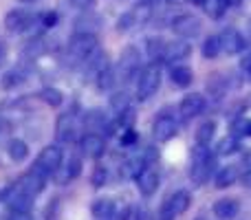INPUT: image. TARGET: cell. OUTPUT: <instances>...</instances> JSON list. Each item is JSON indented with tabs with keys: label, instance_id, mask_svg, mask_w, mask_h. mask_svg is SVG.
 I'll use <instances>...</instances> for the list:
<instances>
[{
	"label": "cell",
	"instance_id": "f35d334b",
	"mask_svg": "<svg viewBox=\"0 0 251 220\" xmlns=\"http://www.w3.org/2000/svg\"><path fill=\"white\" fill-rule=\"evenodd\" d=\"M106 178H108V172H106V168H101V165H97L95 168V172H93V176H91V183H93V187H101L106 183Z\"/></svg>",
	"mask_w": 251,
	"mask_h": 220
},
{
	"label": "cell",
	"instance_id": "d6986e66",
	"mask_svg": "<svg viewBox=\"0 0 251 220\" xmlns=\"http://www.w3.org/2000/svg\"><path fill=\"white\" fill-rule=\"evenodd\" d=\"M170 79L176 88H187L192 82H194V71L185 64H178V66H172L170 71Z\"/></svg>",
	"mask_w": 251,
	"mask_h": 220
},
{
	"label": "cell",
	"instance_id": "1f68e13d",
	"mask_svg": "<svg viewBox=\"0 0 251 220\" xmlns=\"http://www.w3.org/2000/svg\"><path fill=\"white\" fill-rule=\"evenodd\" d=\"M130 104H132V99H130V95L126 91H117V93H113V97H110V108H113V112L117 117L128 110Z\"/></svg>",
	"mask_w": 251,
	"mask_h": 220
},
{
	"label": "cell",
	"instance_id": "484cf974",
	"mask_svg": "<svg viewBox=\"0 0 251 220\" xmlns=\"http://www.w3.org/2000/svg\"><path fill=\"white\" fill-rule=\"evenodd\" d=\"M146 53L148 57H150L152 64H156V62H163V53H165V40L161 38H148L146 42Z\"/></svg>",
	"mask_w": 251,
	"mask_h": 220
},
{
	"label": "cell",
	"instance_id": "7bdbcfd3",
	"mask_svg": "<svg viewBox=\"0 0 251 220\" xmlns=\"http://www.w3.org/2000/svg\"><path fill=\"white\" fill-rule=\"evenodd\" d=\"M69 2L73 4L75 9H91V7H95L97 0H69Z\"/></svg>",
	"mask_w": 251,
	"mask_h": 220
},
{
	"label": "cell",
	"instance_id": "603a6c76",
	"mask_svg": "<svg viewBox=\"0 0 251 220\" xmlns=\"http://www.w3.org/2000/svg\"><path fill=\"white\" fill-rule=\"evenodd\" d=\"M7 154L13 163H22V161L29 156V146H26V141H22V139H9Z\"/></svg>",
	"mask_w": 251,
	"mask_h": 220
},
{
	"label": "cell",
	"instance_id": "816d5d0a",
	"mask_svg": "<svg viewBox=\"0 0 251 220\" xmlns=\"http://www.w3.org/2000/svg\"><path fill=\"white\" fill-rule=\"evenodd\" d=\"M137 2H154V0H137Z\"/></svg>",
	"mask_w": 251,
	"mask_h": 220
},
{
	"label": "cell",
	"instance_id": "681fc988",
	"mask_svg": "<svg viewBox=\"0 0 251 220\" xmlns=\"http://www.w3.org/2000/svg\"><path fill=\"white\" fill-rule=\"evenodd\" d=\"M20 2H25V4H33V2H38V0H20Z\"/></svg>",
	"mask_w": 251,
	"mask_h": 220
},
{
	"label": "cell",
	"instance_id": "f907efd6",
	"mask_svg": "<svg viewBox=\"0 0 251 220\" xmlns=\"http://www.w3.org/2000/svg\"><path fill=\"white\" fill-rule=\"evenodd\" d=\"M190 2H194V4H203L205 0H190Z\"/></svg>",
	"mask_w": 251,
	"mask_h": 220
},
{
	"label": "cell",
	"instance_id": "74e56055",
	"mask_svg": "<svg viewBox=\"0 0 251 220\" xmlns=\"http://www.w3.org/2000/svg\"><path fill=\"white\" fill-rule=\"evenodd\" d=\"M64 170H66V174H69L71 181H73V178H77L79 174H82V159H79V156H73Z\"/></svg>",
	"mask_w": 251,
	"mask_h": 220
},
{
	"label": "cell",
	"instance_id": "52a82bcc",
	"mask_svg": "<svg viewBox=\"0 0 251 220\" xmlns=\"http://www.w3.org/2000/svg\"><path fill=\"white\" fill-rule=\"evenodd\" d=\"M176 132H178V125L170 115H159L156 117L154 125H152V134H154V139L159 143H165V141H170V139H174L176 137Z\"/></svg>",
	"mask_w": 251,
	"mask_h": 220
},
{
	"label": "cell",
	"instance_id": "5bb4252c",
	"mask_svg": "<svg viewBox=\"0 0 251 220\" xmlns=\"http://www.w3.org/2000/svg\"><path fill=\"white\" fill-rule=\"evenodd\" d=\"M55 137H57V141H64V143H71L77 139V123H75L73 115H62L60 119H57Z\"/></svg>",
	"mask_w": 251,
	"mask_h": 220
},
{
	"label": "cell",
	"instance_id": "ab89813d",
	"mask_svg": "<svg viewBox=\"0 0 251 220\" xmlns=\"http://www.w3.org/2000/svg\"><path fill=\"white\" fill-rule=\"evenodd\" d=\"M117 119H119V123H124V125H126V128H132L134 119H137V112H134L132 108H128L126 112H122V115H119Z\"/></svg>",
	"mask_w": 251,
	"mask_h": 220
},
{
	"label": "cell",
	"instance_id": "7c38bea8",
	"mask_svg": "<svg viewBox=\"0 0 251 220\" xmlns=\"http://www.w3.org/2000/svg\"><path fill=\"white\" fill-rule=\"evenodd\" d=\"M190 55H192V44H187V40L165 42L163 62H181V60H187Z\"/></svg>",
	"mask_w": 251,
	"mask_h": 220
},
{
	"label": "cell",
	"instance_id": "ba28073f",
	"mask_svg": "<svg viewBox=\"0 0 251 220\" xmlns=\"http://www.w3.org/2000/svg\"><path fill=\"white\" fill-rule=\"evenodd\" d=\"M44 183H47V176L44 174H40L38 170H31V172H26L25 176L18 181V190H22L25 194H29L31 198H35L38 194H42L44 190Z\"/></svg>",
	"mask_w": 251,
	"mask_h": 220
},
{
	"label": "cell",
	"instance_id": "f1b7e54d",
	"mask_svg": "<svg viewBox=\"0 0 251 220\" xmlns=\"http://www.w3.org/2000/svg\"><path fill=\"white\" fill-rule=\"evenodd\" d=\"M84 125L88 132H100V128H106V115L101 110H88L84 115Z\"/></svg>",
	"mask_w": 251,
	"mask_h": 220
},
{
	"label": "cell",
	"instance_id": "8d00e7d4",
	"mask_svg": "<svg viewBox=\"0 0 251 220\" xmlns=\"http://www.w3.org/2000/svg\"><path fill=\"white\" fill-rule=\"evenodd\" d=\"M132 26H137V20H134V13L132 11H126L119 16V20H117V26L115 29L119 31V33H126V31H130Z\"/></svg>",
	"mask_w": 251,
	"mask_h": 220
},
{
	"label": "cell",
	"instance_id": "f546056e",
	"mask_svg": "<svg viewBox=\"0 0 251 220\" xmlns=\"http://www.w3.org/2000/svg\"><path fill=\"white\" fill-rule=\"evenodd\" d=\"M143 170H146V156H141V154L130 156V159L124 163V174L130 178H137Z\"/></svg>",
	"mask_w": 251,
	"mask_h": 220
},
{
	"label": "cell",
	"instance_id": "3957f363",
	"mask_svg": "<svg viewBox=\"0 0 251 220\" xmlns=\"http://www.w3.org/2000/svg\"><path fill=\"white\" fill-rule=\"evenodd\" d=\"M161 86V69L156 64H150L146 69H141L137 77V99L148 101Z\"/></svg>",
	"mask_w": 251,
	"mask_h": 220
},
{
	"label": "cell",
	"instance_id": "d590c367",
	"mask_svg": "<svg viewBox=\"0 0 251 220\" xmlns=\"http://www.w3.org/2000/svg\"><path fill=\"white\" fill-rule=\"evenodd\" d=\"M22 82H25V75H22L18 69L7 71V73H4V77H2V88H4V91H9V88L20 86Z\"/></svg>",
	"mask_w": 251,
	"mask_h": 220
},
{
	"label": "cell",
	"instance_id": "b9f144b4",
	"mask_svg": "<svg viewBox=\"0 0 251 220\" xmlns=\"http://www.w3.org/2000/svg\"><path fill=\"white\" fill-rule=\"evenodd\" d=\"M159 216H161V220H174V218H176V214H174V209H172V205H170L168 198H165L163 205H161Z\"/></svg>",
	"mask_w": 251,
	"mask_h": 220
},
{
	"label": "cell",
	"instance_id": "277c9868",
	"mask_svg": "<svg viewBox=\"0 0 251 220\" xmlns=\"http://www.w3.org/2000/svg\"><path fill=\"white\" fill-rule=\"evenodd\" d=\"M97 44H100V40H97L95 33H79V31H75L73 38L69 40V53L73 60L84 62L88 55H93L97 51Z\"/></svg>",
	"mask_w": 251,
	"mask_h": 220
},
{
	"label": "cell",
	"instance_id": "9a60e30c",
	"mask_svg": "<svg viewBox=\"0 0 251 220\" xmlns=\"http://www.w3.org/2000/svg\"><path fill=\"white\" fill-rule=\"evenodd\" d=\"M137 187H139V192H141V196L150 198V196L156 194V190H159V174H156L154 170H143L137 176Z\"/></svg>",
	"mask_w": 251,
	"mask_h": 220
},
{
	"label": "cell",
	"instance_id": "2e32d148",
	"mask_svg": "<svg viewBox=\"0 0 251 220\" xmlns=\"http://www.w3.org/2000/svg\"><path fill=\"white\" fill-rule=\"evenodd\" d=\"M212 212H214V216H216L218 220H231V218L238 216L240 205H238V200L236 198H221V200L214 203Z\"/></svg>",
	"mask_w": 251,
	"mask_h": 220
},
{
	"label": "cell",
	"instance_id": "4fadbf2b",
	"mask_svg": "<svg viewBox=\"0 0 251 220\" xmlns=\"http://www.w3.org/2000/svg\"><path fill=\"white\" fill-rule=\"evenodd\" d=\"M4 203L9 205L11 212H31L33 209V198L29 194H25L22 190H18V187H13L4 194Z\"/></svg>",
	"mask_w": 251,
	"mask_h": 220
},
{
	"label": "cell",
	"instance_id": "4dcf8cb0",
	"mask_svg": "<svg viewBox=\"0 0 251 220\" xmlns=\"http://www.w3.org/2000/svg\"><path fill=\"white\" fill-rule=\"evenodd\" d=\"M40 99H42L47 106H51V108H57V106L64 104V93L53 88V86H47L40 91Z\"/></svg>",
	"mask_w": 251,
	"mask_h": 220
},
{
	"label": "cell",
	"instance_id": "7dc6e473",
	"mask_svg": "<svg viewBox=\"0 0 251 220\" xmlns=\"http://www.w3.org/2000/svg\"><path fill=\"white\" fill-rule=\"evenodd\" d=\"M243 69H245V71H249V73H251V53H249V55L243 60Z\"/></svg>",
	"mask_w": 251,
	"mask_h": 220
},
{
	"label": "cell",
	"instance_id": "7a4b0ae2",
	"mask_svg": "<svg viewBox=\"0 0 251 220\" xmlns=\"http://www.w3.org/2000/svg\"><path fill=\"white\" fill-rule=\"evenodd\" d=\"M139 73H141V51L137 47H126L117 62V77L122 82H130L139 77Z\"/></svg>",
	"mask_w": 251,
	"mask_h": 220
},
{
	"label": "cell",
	"instance_id": "bcb514c9",
	"mask_svg": "<svg viewBox=\"0 0 251 220\" xmlns=\"http://www.w3.org/2000/svg\"><path fill=\"white\" fill-rule=\"evenodd\" d=\"M240 178H243L245 187H251V170H249V172H247V174H243V176H240Z\"/></svg>",
	"mask_w": 251,
	"mask_h": 220
},
{
	"label": "cell",
	"instance_id": "ee69618b",
	"mask_svg": "<svg viewBox=\"0 0 251 220\" xmlns=\"http://www.w3.org/2000/svg\"><path fill=\"white\" fill-rule=\"evenodd\" d=\"M55 22H57V13H47V16H42L44 29H51V26H55Z\"/></svg>",
	"mask_w": 251,
	"mask_h": 220
},
{
	"label": "cell",
	"instance_id": "4316f807",
	"mask_svg": "<svg viewBox=\"0 0 251 220\" xmlns=\"http://www.w3.org/2000/svg\"><path fill=\"white\" fill-rule=\"evenodd\" d=\"M214 134H216V121L205 119L203 123L196 128V143H201V146H209V141L214 139Z\"/></svg>",
	"mask_w": 251,
	"mask_h": 220
},
{
	"label": "cell",
	"instance_id": "7402d4cb",
	"mask_svg": "<svg viewBox=\"0 0 251 220\" xmlns=\"http://www.w3.org/2000/svg\"><path fill=\"white\" fill-rule=\"evenodd\" d=\"M240 178V172L236 165H225V168L218 170L216 174V187L218 190H225V187H231L236 185V181Z\"/></svg>",
	"mask_w": 251,
	"mask_h": 220
},
{
	"label": "cell",
	"instance_id": "cb8c5ba5",
	"mask_svg": "<svg viewBox=\"0 0 251 220\" xmlns=\"http://www.w3.org/2000/svg\"><path fill=\"white\" fill-rule=\"evenodd\" d=\"M234 2V0H205L201 7L205 9V13H207L212 20H221L223 16H225V11H227V7Z\"/></svg>",
	"mask_w": 251,
	"mask_h": 220
},
{
	"label": "cell",
	"instance_id": "f6af8a7d",
	"mask_svg": "<svg viewBox=\"0 0 251 220\" xmlns=\"http://www.w3.org/2000/svg\"><path fill=\"white\" fill-rule=\"evenodd\" d=\"M9 220H31V212H11Z\"/></svg>",
	"mask_w": 251,
	"mask_h": 220
},
{
	"label": "cell",
	"instance_id": "c3c4849f",
	"mask_svg": "<svg viewBox=\"0 0 251 220\" xmlns=\"http://www.w3.org/2000/svg\"><path fill=\"white\" fill-rule=\"evenodd\" d=\"M4 51H7V47H4V40H2V38H0V57H2V55H4Z\"/></svg>",
	"mask_w": 251,
	"mask_h": 220
},
{
	"label": "cell",
	"instance_id": "d4e9b609",
	"mask_svg": "<svg viewBox=\"0 0 251 220\" xmlns=\"http://www.w3.org/2000/svg\"><path fill=\"white\" fill-rule=\"evenodd\" d=\"M168 200H170V205H172L174 214H176V216H181V214H185L187 207L192 205V194H190V192H185V190H178V192H174Z\"/></svg>",
	"mask_w": 251,
	"mask_h": 220
},
{
	"label": "cell",
	"instance_id": "836d02e7",
	"mask_svg": "<svg viewBox=\"0 0 251 220\" xmlns=\"http://www.w3.org/2000/svg\"><path fill=\"white\" fill-rule=\"evenodd\" d=\"M201 53H203V57H207V60L218 57V53H221V38H218V35H207L203 47H201Z\"/></svg>",
	"mask_w": 251,
	"mask_h": 220
},
{
	"label": "cell",
	"instance_id": "e0dca14e",
	"mask_svg": "<svg viewBox=\"0 0 251 220\" xmlns=\"http://www.w3.org/2000/svg\"><path fill=\"white\" fill-rule=\"evenodd\" d=\"M101 24H104V18L97 13H82L73 20L75 31H79V33H95L97 29H101Z\"/></svg>",
	"mask_w": 251,
	"mask_h": 220
},
{
	"label": "cell",
	"instance_id": "8992f818",
	"mask_svg": "<svg viewBox=\"0 0 251 220\" xmlns=\"http://www.w3.org/2000/svg\"><path fill=\"white\" fill-rule=\"evenodd\" d=\"M170 26H172V31L178 35V38L192 40V38H196V35H201L203 22H201V18L194 16V13H181V16L170 20Z\"/></svg>",
	"mask_w": 251,
	"mask_h": 220
},
{
	"label": "cell",
	"instance_id": "ac0fdd59",
	"mask_svg": "<svg viewBox=\"0 0 251 220\" xmlns=\"http://www.w3.org/2000/svg\"><path fill=\"white\" fill-rule=\"evenodd\" d=\"M205 93H207L209 97H214V99L225 97V93H227V77L223 73H212L207 77V82H205Z\"/></svg>",
	"mask_w": 251,
	"mask_h": 220
},
{
	"label": "cell",
	"instance_id": "ffe728a7",
	"mask_svg": "<svg viewBox=\"0 0 251 220\" xmlns=\"http://www.w3.org/2000/svg\"><path fill=\"white\" fill-rule=\"evenodd\" d=\"M91 214L95 220H113L115 218V203L110 198H97L91 205Z\"/></svg>",
	"mask_w": 251,
	"mask_h": 220
},
{
	"label": "cell",
	"instance_id": "6da1fadb",
	"mask_svg": "<svg viewBox=\"0 0 251 220\" xmlns=\"http://www.w3.org/2000/svg\"><path fill=\"white\" fill-rule=\"evenodd\" d=\"M216 165V156L207 150V146H201L196 143V147L192 150V165H190V178L196 185H203L209 176H212V170Z\"/></svg>",
	"mask_w": 251,
	"mask_h": 220
},
{
	"label": "cell",
	"instance_id": "83f0119b",
	"mask_svg": "<svg viewBox=\"0 0 251 220\" xmlns=\"http://www.w3.org/2000/svg\"><path fill=\"white\" fill-rule=\"evenodd\" d=\"M117 71H115L113 69V66H108V69H106V71H101V73L100 75H97V77H95V86L97 88H100V91H113V88H115V84H117Z\"/></svg>",
	"mask_w": 251,
	"mask_h": 220
},
{
	"label": "cell",
	"instance_id": "44dd1931",
	"mask_svg": "<svg viewBox=\"0 0 251 220\" xmlns=\"http://www.w3.org/2000/svg\"><path fill=\"white\" fill-rule=\"evenodd\" d=\"M44 53H49V47H47V40H42L40 35L38 38H29V42H26L25 49H22V57H29L31 62L40 60Z\"/></svg>",
	"mask_w": 251,
	"mask_h": 220
},
{
	"label": "cell",
	"instance_id": "d6a6232c",
	"mask_svg": "<svg viewBox=\"0 0 251 220\" xmlns=\"http://www.w3.org/2000/svg\"><path fill=\"white\" fill-rule=\"evenodd\" d=\"M236 150H240V143H238V139H236L234 134L223 137L221 141H218V146H216V154H221V156H229V154H234Z\"/></svg>",
	"mask_w": 251,
	"mask_h": 220
},
{
	"label": "cell",
	"instance_id": "5b68a950",
	"mask_svg": "<svg viewBox=\"0 0 251 220\" xmlns=\"http://www.w3.org/2000/svg\"><path fill=\"white\" fill-rule=\"evenodd\" d=\"M62 161H64V154H62L60 146H47L44 150H40L38 159L33 163V170H38L40 174L49 176V174L57 172L62 168Z\"/></svg>",
	"mask_w": 251,
	"mask_h": 220
},
{
	"label": "cell",
	"instance_id": "e575fe53",
	"mask_svg": "<svg viewBox=\"0 0 251 220\" xmlns=\"http://www.w3.org/2000/svg\"><path fill=\"white\" fill-rule=\"evenodd\" d=\"M122 220H152V216L148 209L137 207V205H130V207L122 214Z\"/></svg>",
	"mask_w": 251,
	"mask_h": 220
},
{
	"label": "cell",
	"instance_id": "8fae6325",
	"mask_svg": "<svg viewBox=\"0 0 251 220\" xmlns=\"http://www.w3.org/2000/svg\"><path fill=\"white\" fill-rule=\"evenodd\" d=\"M79 150H82V154L88 156V159H100V156L106 152V143L100 134L88 132L79 139Z\"/></svg>",
	"mask_w": 251,
	"mask_h": 220
},
{
	"label": "cell",
	"instance_id": "9c48e42d",
	"mask_svg": "<svg viewBox=\"0 0 251 220\" xmlns=\"http://www.w3.org/2000/svg\"><path fill=\"white\" fill-rule=\"evenodd\" d=\"M218 38H221V51L227 53V55H236V53H240L245 47H247V44H245V38L234 29V26H227Z\"/></svg>",
	"mask_w": 251,
	"mask_h": 220
},
{
	"label": "cell",
	"instance_id": "30bf717a",
	"mask_svg": "<svg viewBox=\"0 0 251 220\" xmlns=\"http://www.w3.org/2000/svg\"><path fill=\"white\" fill-rule=\"evenodd\" d=\"M203 110H205V97L201 95V93H190V95H185L181 99V104H178V112L183 115V119H194V117H199Z\"/></svg>",
	"mask_w": 251,
	"mask_h": 220
},
{
	"label": "cell",
	"instance_id": "60d3db41",
	"mask_svg": "<svg viewBox=\"0 0 251 220\" xmlns=\"http://www.w3.org/2000/svg\"><path fill=\"white\" fill-rule=\"evenodd\" d=\"M137 139H139L137 130H134V128H126V132L122 134V146H134V143H137Z\"/></svg>",
	"mask_w": 251,
	"mask_h": 220
},
{
	"label": "cell",
	"instance_id": "f5cc1de1",
	"mask_svg": "<svg viewBox=\"0 0 251 220\" xmlns=\"http://www.w3.org/2000/svg\"><path fill=\"white\" fill-rule=\"evenodd\" d=\"M194 220H205V216H196Z\"/></svg>",
	"mask_w": 251,
	"mask_h": 220
}]
</instances>
